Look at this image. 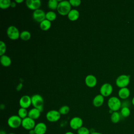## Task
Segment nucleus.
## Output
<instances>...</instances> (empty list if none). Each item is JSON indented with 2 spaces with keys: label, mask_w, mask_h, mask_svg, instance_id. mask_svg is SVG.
<instances>
[{
  "label": "nucleus",
  "mask_w": 134,
  "mask_h": 134,
  "mask_svg": "<svg viewBox=\"0 0 134 134\" xmlns=\"http://www.w3.org/2000/svg\"><path fill=\"white\" fill-rule=\"evenodd\" d=\"M71 10V5L68 1H61L59 2L57 11L61 15H68Z\"/></svg>",
  "instance_id": "1"
},
{
  "label": "nucleus",
  "mask_w": 134,
  "mask_h": 134,
  "mask_svg": "<svg viewBox=\"0 0 134 134\" xmlns=\"http://www.w3.org/2000/svg\"><path fill=\"white\" fill-rule=\"evenodd\" d=\"M31 104L41 112L43 111L44 101L42 97L39 94H35L31 97Z\"/></svg>",
  "instance_id": "2"
},
{
  "label": "nucleus",
  "mask_w": 134,
  "mask_h": 134,
  "mask_svg": "<svg viewBox=\"0 0 134 134\" xmlns=\"http://www.w3.org/2000/svg\"><path fill=\"white\" fill-rule=\"evenodd\" d=\"M107 105L110 110L113 111H118L121 106L120 100L116 96L110 97L107 102Z\"/></svg>",
  "instance_id": "3"
},
{
  "label": "nucleus",
  "mask_w": 134,
  "mask_h": 134,
  "mask_svg": "<svg viewBox=\"0 0 134 134\" xmlns=\"http://www.w3.org/2000/svg\"><path fill=\"white\" fill-rule=\"evenodd\" d=\"M22 119L18 115H12L7 120V124L9 127L13 129H16L21 126Z\"/></svg>",
  "instance_id": "4"
},
{
  "label": "nucleus",
  "mask_w": 134,
  "mask_h": 134,
  "mask_svg": "<svg viewBox=\"0 0 134 134\" xmlns=\"http://www.w3.org/2000/svg\"><path fill=\"white\" fill-rule=\"evenodd\" d=\"M130 82V76L126 74H122L117 77L116 80V84L119 87H126Z\"/></svg>",
  "instance_id": "5"
},
{
  "label": "nucleus",
  "mask_w": 134,
  "mask_h": 134,
  "mask_svg": "<svg viewBox=\"0 0 134 134\" xmlns=\"http://www.w3.org/2000/svg\"><path fill=\"white\" fill-rule=\"evenodd\" d=\"M46 117L48 121L51 122H54L58 121L60 119L61 114L59 110H50L47 113Z\"/></svg>",
  "instance_id": "6"
},
{
  "label": "nucleus",
  "mask_w": 134,
  "mask_h": 134,
  "mask_svg": "<svg viewBox=\"0 0 134 134\" xmlns=\"http://www.w3.org/2000/svg\"><path fill=\"white\" fill-rule=\"evenodd\" d=\"M7 35L12 40H16L20 37V32L17 27L14 26H10L7 29Z\"/></svg>",
  "instance_id": "7"
},
{
  "label": "nucleus",
  "mask_w": 134,
  "mask_h": 134,
  "mask_svg": "<svg viewBox=\"0 0 134 134\" xmlns=\"http://www.w3.org/2000/svg\"><path fill=\"white\" fill-rule=\"evenodd\" d=\"M83 121L81 118L79 117H74L71 119L69 122L70 128L73 130H77L83 126Z\"/></svg>",
  "instance_id": "8"
},
{
  "label": "nucleus",
  "mask_w": 134,
  "mask_h": 134,
  "mask_svg": "<svg viewBox=\"0 0 134 134\" xmlns=\"http://www.w3.org/2000/svg\"><path fill=\"white\" fill-rule=\"evenodd\" d=\"M36 125V124L35 120L30 118L29 117H27L25 118L22 119L21 126L24 129L26 130H30L34 129Z\"/></svg>",
  "instance_id": "9"
},
{
  "label": "nucleus",
  "mask_w": 134,
  "mask_h": 134,
  "mask_svg": "<svg viewBox=\"0 0 134 134\" xmlns=\"http://www.w3.org/2000/svg\"><path fill=\"white\" fill-rule=\"evenodd\" d=\"M113 90L112 85L108 83L103 84L100 88V93L104 97H107L109 96Z\"/></svg>",
  "instance_id": "10"
},
{
  "label": "nucleus",
  "mask_w": 134,
  "mask_h": 134,
  "mask_svg": "<svg viewBox=\"0 0 134 134\" xmlns=\"http://www.w3.org/2000/svg\"><path fill=\"white\" fill-rule=\"evenodd\" d=\"M32 17L36 21L40 23L41 21L46 19V13L43 10L38 9L34 11Z\"/></svg>",
  "instance_id": "11"
},
{
  "label": "nucleus",
  "mask_w": 134,
  "mask_h": 134,
  "mask_svg": "<svg viewBox=\"0 0 134 134\" xmlns=\"http://www.w3.org/2000/svg\"><path fill=\"white\" fill-rule=\"evenodd\" d=\"M19 104L20 107L26 109L31 104V98L28 95H24L20 98Z\"/></svg>",
  "instance_id": "12"
},
{
  "label": "nucleus",
  "mask_w": 134,
  "mask_h": 134,
  "mask_svg": "<svg viewBox=\"0 0 134 134\" xmlns=\"http://www.w3.org/2000/svg\"><path fill=\"white\" fill-rule=\"evenodd\" d=\"M34 129L35 134H45L47 132V127L45 123L40 122L36 125Z\"/></svg>",
  "instance_id": "13"
},
{
  "label": "nucleus",
  "mask_w": 134,
  "mask_h": 134,
  "mask_svg": "<svg viewBox=\"0 0 134 134\" xmlns=\"http://www.w3.org/2000/svg\"><path fill=\"white\" fill-rule=\"evenodd\" d=\"M41 2L40 0H27L26 4L27 7L32 10H36L39 9L41 6Z\"/></svg>",
  "instance_id": "14"
},
{
  "label": "nucleus",
  "mask_w": 134,
  "mask_h": 134,
  "mask_svg": "<svg viewBox=\"0 0 134 134\" xmlns=\"http://www.w3.org/2000/svg\"><path fill=\"white\" fill-rule=\"evenodd\" d=\"M85 82L88 87H93L97 84V79L94 75L89 74L86 76L85 79Z\"/></svg>",
  "instance_id": "15"
},
{
  "label": "nucleus",
  "mask_w": 134,
  "mask_h": 134,
  "mask_svg": "<svg viewBox=\"0 0 134 134\" xmlns=\"http://www.w3.org/2000/svg\"><path fill=\"white\" fill-rule=\"evenodd\" d=\"M40 114H41V111L39 109L36 108H33L30 109L29 111H28V117H30V118L34 120H36L39 118L40 116Z\"/></svg>",
  "instance_id": "16"
},
{
  "label": "nucleus",
  "mask_w": 134,
  "mask_h": 134,
  "mask_svg": "<svg viewBox=\"0 0 134 134\" xmlns=\"http://www.w3.org/2000/svg\"><path fill=\"white\" fill-rule=\"evenodd\" d=\"M104 101V97L100 94L95 96L93 100V104L95 107H98L101 106Z\"/></svg>",
  "instance_id": "17"
},
{
  "label": "nucleus",
  "mask_w": 134,
  "mask_h": 134,
  "mask_svg": "<svg viewBox=\"0 0 134 134\" xmlns=\"http://www.w3.org/2000/svg\"><path fill=\"white\" fill-rule=\"evenodd\" d=\"M130 95V90L127 87L120 88L118 91V96L122 99H126L129 97Z\"/></svg>",
  "instance_id": "18"
},
{
  "label": "nucleus",
  "mask_w": 134,
  "mask_h": 134,
  "mask_svg": "<svg viewBox=\"0 0 134 134\" xmlns=\"http://www.w3.org/2000/svg\"><path fill=\"white\" fill-rule=\"evenodd\" d=\"M80 16L79 12L75 9H71L68 14V18L71 21L76 20Z\"/></svg>",
  "instance_id": "19"
},
{
  "label": "nucleus",
  "mask_w": 134,
  "mask_h": 134,
  "mask_svg": "<svg viewBox=\"0 0 134 134\" xmlns=\"http://www.w3.org/2000/svg\"><path fill=\"white\" fill-rule=\"evenodd\" d=\"M0 61L2 65H3L4 66H9L12 62L10 58L8 56L5 54L1 56Z\"/></svg>",
  "instance_id": "20"
},
{
  "label": "nucleus",
  "mask_w": 134,
  "mask_h": 134,
  "mask_svg": "<svg viewBox=\"0 0 134 134\" xmlns=\"http://www.w3.org/2000/svg\"><path fill=\"white\" fill-rule=\"evenodd\" d=\"M51 25V21L46 19L40 23V28L42 30L46 31V30H48L50 28Z\"/></svg>",
  "instance_id": "21"
},
{
  "label": "nucleus",
  "mask_w": 134,
  "mask_h": 134,
  "mask_svg": "<svg viewBox=\"0 0 134 134\" xmlns=\"http://www.w3.org/2000/svg\"><path fill=\"white\" fill-rule=\"evenodd\" d=\"M120 119V114L117 111H113L110 116V119L112 122L116 124L118 122Z\"/></svg>",
  "instance_id": "22"
},
{
  "label": "nucleus",
  "mask_w": 134,
  "mask_h": 134,
  "mask_svg": "<svg viewBox=\"0 0 134 134\" xmlns=\"http://www.w3.org/2000/svg\"><path fill=\"white\" fill-rule=\"evenodd\" d=\"M28 111H27V109L24 108L20 107L18 110V116L22 119L28 117Z\"/></svg>",
  "instance_id": "23"
},
{
  "label": "nucleus",
  "mask_w": 134,
  "mask_h": 134,
  "mask_svg": "<svg viewBox=\"0 0 134 134\" xmlns=\"http://www.w3.org/2000/svg\"><path fill=\"white\" fill-rule=\"evenodd\" d=\"M59 3L58 0H49L48 2V7L52 10L57 9Z\"/></svg>",
  "instance_id": "24"
},
{
  "label": "nucleus",
  "mask_w": 134,
  "mask_h": 134,
  "mask_svg": "<svg viewBox=\"0 0 134 134\" xmlns=\"http://www.w3.org/2000/svg\"><path fill=\"white\" fill-rule=\"evenodd\" d=\"M57 18L55 13L53 11H49L46 13V19L49 21H53Z\"/></svg>",
  "instance_id": "25"
},
{
  "label": "nucleus",
  "mask_w": 134,
  "mask_h": 134,
  "mask_svg": "<svg viewBox=\"0 0 134 134\" xmlns=\"http://www.w3.org/2000/svg\"><path fill=\"white\" fill-rule=\"evenodd\" d=\"M31 34L29 31L27 30L23 31L20 33V38L23 40H28L30 38Z\"/></svg>",
  "instance_id": "26"
},
{
  "label": "nucleus",
  "mask_w": 134,
  "mask_h": 134,
  "mask_svg": "<svg viewBox=\"0 0 134 134\" xmlns=\"http://www.w3.org/2000/svg\"><path fill=\"white\" fill-rule=\"evenodd\" d=\"M130 114V110L128 107L124 106V107H122V108L121 109L120 114L122 117H127L129 116Z\"/></svg>",
  "instance_id": "27"
},
{
  "label": "nucleus",
  "mask_w": 134,
  "mask_h": 134,
  "mask_svg": "<svg viewBox=\"0 0 134 134\" xmlns=\"http://www.w3.org/2000/svg\"><path fill=\"white\" fill-rule=\"evenodd\" d=\"M11 1L10 0H1L0 7L2 9H6L10 6Z\"/></svg>",
  "instance_id": "28"
},
{
  "label": "nucleus",
  "mask_w": 134,
  "mask_h": 134,
  "mask_svg": "<svg viewBox=\"0 0 134 134\" xmlns=\"http://www.w3.org/2000/svg\"><path fill=\"white\" fill-rule=\"evenodd\" d=\"M77 134H90L91 131L88 128L82 126L77 130Z\"/></svg>",
  "instance_id": "29"
},
{
  "label": "nucleus",
  "mask_w": 134,
  "mask_h": 134,
  "mask_svg": "<svg viewBox=\"0 0 134 134\" xmlns=\"http://www.w3.org/2000/svg\"><path fill=\"white\" fill-rule=\"evenodd\" d=\"M69 111H70V108L67 105L62 106L59 109V111L60 113V114L63 115L68 114Z\"/></svg>",
  "instance_id": "30"
},
{
  "label": "nucleus",
  "mask_w": 134,
  "mask_h": 134,
  "mask_svg": "<svg viewBox=\"0 0 134 134\" xmlns=\"http://www.w3.org/2000/svg\"><path fill=\"white\" fill-rule=\"evenodd\" d=\"M6 50V46L4 42L3 41H0V55H4Z\"/></svg>",
  "instance_id": "31"
},
{
  "label": "nucleus",
  "mask_w": 134,
  "mask_h": 134,
  "mask_svg": "<svg viewBox=\"0 0 134 134\" xmlns=\"http://www.w3.org/2000/svg\"><path fill=\"white\" fill-rule=\"evenodd\" d=\"M69 1L71 5L74 7H77L79 6L81 3V1L80 0H70Z\"/></svg>",
  "instance_id": "32"
},
{
  "label": "nucleus",
  "mask_w": 134,
  "mask_h": 134,
  "mask_svg": "<svg viewBox=\"0 0 134 134\" xmlns=\"http://www.w3.org/2000/svg\"><path fill=\"white\" fill-rule=\"evenodd\" d=\"M22 87H23V84L22 83H19L16 87V90L17 91H20L21 88H22Z\"/></svg>",
  "instance_id": "33"
},
{
  "label": "nucleus",
  "mask_w": 134,
  "mask_h": 134,
  "mask_svg": "<svg viewBox=\"0 0 134 134\" xmlns=\"http://www.w3.org/2000/svg\"><path fill=\"white\" fill-rule=\"evenodd\" d=\"M16 6V2H11L10 6H11L12 7H15Z\"/></svg>",
  "instance_id": "34"
},
{
  "label": "nucleus",
  "mask_w": 134,
  "mask_h": 134,
  "mask_svg": "<svg viewBox=\"0 0 134 134\" xmlns=\"http://www.w3.org/2000/svg\"><path fill=\"white\" fill-rule=\"evenodd\" d=\"M29 134H35L34 129H31L29 130Z\"/></svg>",
  "instance_id": "35"
},
{
  "label": "nucleus",
  "mask_w": 134,
  "mask_h": 134,
  "mask_svg": "<svg viewBox=\"0 0 134 134\" xmlns=\"http://www.w3.org/2000/svg\"><path fill=\"white\" fill-rule=\"evenodd\" d=\"M90 134H103V133L99 132H97V131H93V132H91Z\"/></svg>",
  "instance_id": "36"
},
{
  "label": "nucleus",
  "mask_w": 134,
  "mask_h": 134,
  "mask_svg": "<svg viewBox=\"0 0 134 134\" xmlns=\"http://www.w3.org/2000/svg\"><path fill=\"white\" fill-rule=\"evenodd\" d=\"M23 1H24L23 0H16V1H15V2H16V3H20L23 2Z\"/></svg>",
  "instance_id": "37"
},
{
  "label": "nucleus",
  "mask_w": 134,
  "mask_h": 134,
  "mask_svg": "<svg viewBox=\"0 0 134 134\" xmlns=\"http://www.w3.org/2000/svg\"><path fill=\"white\" fill-rule=\"evenodd\" d=\"M0 134H7V133H6V132H5L4 130H1V131H0Z\"/></svg>",
  "instance_id": "38"
},
{
  "label": "nucleus",
  "mask_w": 134,
  "mask_h": 134,
  "mask_svg": "<svg viewBox=\"0 0 134 134\" xmlns=\"http://www.w3.org/2000/svg\"><path fill=\"white\" fill-rule=\"evenodd\" d=\"M64 134H74V133L71 131H67L65 133H64Z\"/></svg>",
  "instance_id": "39"
},
{
  "label": "nucleus",
  "mask_w": 134,
  "mask_h": 134,
  "mask_svg": "<svg viewBox=\"0 0 134 134\" xmlns=\"http://www.w3.org/2000/svg\"><path fill=\"white\" fill-rule=\"evenodd\" d=\"M132 104L134 105V96L133 97V98L132 99Z\"/></svg>",
  "instance_id": "40"
},
{
  "label": "nucleus",
  "mask_w": 134,
  "mask_h": 134,
  "mask_svg": "<svg viewBox=\"0 0 134 134\" xmlns=\"http://www.w3.org/2000/svg\"><path fill=\"white\" fill-rule=\"evenodd\" d=\"M8 134H16V133H9Z\"/></svg>",
  "instance_id": "41"
}]
</instances>
